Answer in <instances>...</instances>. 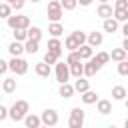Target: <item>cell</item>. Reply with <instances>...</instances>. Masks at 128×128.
Instances as JSON below:
<instances>
[{"label":"cell","instance_id":"22","mask_svg":"<svg viewBox=\"0 0 128 128\" xmlns=\"http://www.w3.org/2000/svg\"><path fill=\"white\" fill-rule=\"evenodd\" d=\"M88 88H90V82H88L86 78H82V76H78V78H76V82H74V90L82 94V92H86Z\"/></svg>","mask_w":128,"mask_h":128},{"label":"cell","instance_id":"48","mask_svg":"<svg viewBox=\"0 0 128 128\" xmlns=\"http://www.w3.org/2000/svg\"><path fill=\"white\" fill-rule=\"evenodd\" d=\"M98 2H100V4H102V2H108V0H98Z\"/></svg>","mask_w":128,"mask_h":128},{"label":"cell","instance_id":"23","mask_svg":"<svg viewBox=\"0 0 128 128\" xmlns=\"http://www.w3.org/2000/svg\"><path fill=\"white\" fill-rule=\"evenodd\" d=\"M62 48H64V46H62L60 38H54V36H52V38L48 40V50H52V52H58V54L62 56Z\"/></svg>","mask_w":128,"mask_h":128},{"label":"cell","instance_id":"32","mask_svg":"<svg viewBox=\"0 0 128 128\" xmlns=\"http://www.w3.org/2000/svg\"><path fill=\"white\" fill-rule=\"evenodd\" d=\"M64 48H66L68 52H70V50H78V42H76L72 36H66V38H64Z\"/></svg>","mask_w":128,"mask_h":128},{"label":"cell","instance_id":"43","mask_svg":"<svg viewBox=\"0 0 128 128\" xmlns=\"http://www.w3.org/2000/svg\"><path fill=\"white\" fill-rule=\"evenodd\" d=\"M122 34H124V36H128V20H126V22H124V26H122Z\"/></svg>","mask_w":128,"mask_h":128},{"label":"cell","instance_id":"46","mask_svg":"<svg viewBox=\"0 0 128 128\" xmlns=\"http://www.w3.org/2000/svg\"><path fill=\"white\" fill-rule=\"evenodd\" d=\"M124 102H126V110H128V98H124Z\"/></svg>","mask_w":128,"mask_h":128},{"label":"cell","instance_id":"40","mask_svg":"<svg viewBox=\"0 0 128 128\" xmlns=\"http://www.w3.org/2000/svg\"><path fill=\"white\" fill-rule=\"evenodd\" d=\"M8 72V62L4 58H0V74H6Z\"/></svg>","mask_w":128,"mask_h":128},{"label":"cell","instance_id":"12","mask_svg":"<svg viewBox=\"0 0 128 128\" xmlns=\"http://www.w3.org/2000/svg\"><path fill=\"white\" fill-rule=\"evenodd\" d=\"M74 84H70V82H62L60 84V88H58V94L62 96V98H72L74 96Z\"/></svg>","mask_w":128,"mask_h":128},{"label":"cell","instance_id":"7","mask_svg":"<svg viewBox=\"0 0 128 128\" xmlns=\"http://www.w3.org/2000/svg\"><path fill=\"white\" fill-rule=\"evenodd\" d=\"M56 80L62 84V82H68L70 80V66L68 62H56Z\"/></svg>","mask_w":128,"mask_h":128},{"label":"cell","instance_id":"47","mask_svg":"<svg viewBox=\"0 0 128 128\" xmlns=\"http://www.w3.org/2000/svg\"><path fill=\"white\" fill-rule=\"evenodd\" d=\"M30 2H34V4H38V2H40V0H30Z\"/></svg>","mask_w":128,"mask_h":128},{"label":"cell","instance_id":"33","mask_svg":"<svg viewBox=\"0 0 128 128\" xmlns=\"http://www.w3.org/2000/svg\"><path fill=\"white\" fill-rule=\"evenodd\" d=\"M12 14V6L8 2H0V18H8Z\"/></svg>","mask_w":128,"mask_h":128},{"label":"cell","instance_id":"6","mask_svg":"<svg viewBox=\"0 0 128 128\" xmlns=\"http://www.w3.org/2000/svg\"><path fill=\"white\" fill-rule=\"evenodd\" d=\"M40 120H42L44 126H56L58 120H60V116H58V112H56L54 108H46V110L40 114Z\"/></svg>","mask_w":128,"mask_h":128},{"label":"cell","instance_id":"34","mask_svg":"<svg viewBox=\"0 0 128 128\" xmlns=\"http://www.w3.org/2000/svg\"><path fill=\"white\" fill-rule=\"evenodd\" d=\"M60 4H62V8L66 12H70V10H74L78 6V0H60Z\"/></svg>","mask_w":128,"mask_h":128},{"label":"cell","instance_id":"13","mask_svg":"<svg viewBox=\"0 0 128 128\" xmlns=\"http://www.w3.org/2000/svg\"><path fill=\"white\" fill-rule=\"evenodd\" d=\"M96 14H98V16H100V18L104 20V18H110V16L114 14V8H112V6L108 4V2H102V4L98 6V10H96Z\"/></svg>","mask_w":128,"mask_h":128},{"label":"cell","instance_id":"15","mask_svg":"<svg viewBox=\"0 0 128 128\" xmlns=\"http://www.w3.org/2000/svg\"><path fill=\"white\" fill-rule=\"evenodd\" d=\"M22 122L26 124V128H38V126H42V120H40V116H36V114H26Z\"/></svg>","mask_w":128,"mask_h":128},{"label":"cell","instance_id":"49","mask_svg":"<svg viewBox=\"0 0 128 128\" xmlns=\"http://www.w3.org/2000/svg\"><path fill=\"white\" fill-rule=\"evenodd\" d=\"M126 62H128V52H126Z\"/></svg>","mask_w":128,"mask_h":128},{"label":"cell","instance_id":"29","mask_svg":"<svg viewBox=\"0 0 128 128\" xmlns=\"http://www.w3.org/2000/svg\"><path fill=\"white\" fill-rule=\"evenodd\" d=\"M26 32H28V38H32V40H38V42H40V38H42V30H40L38 26H30Z\"/></svg>","mask_w":128,"mask_h":128},{"label":"cell","instance_id":"4","mask_svg":"<svg viewBox=\"0 0 128 128\" xmlns=\"http://www.w3.org/2000/svg\"><path fill=\"white\" fill-rule=\"evenodd\" d=\"M8 70H12L16 76H24L28 72V62L22 56H12V60L8 62Z\"/></svg>","mask_w":128,"mask_h":128},{"label":"cell","instance_id":"1","mask_svg":"<svg viewBox=\"0 0 128 128\" xmlns=\"http://www.w3.org/2000/svg\"><path fill=\"white\" fill-rule=\"evenodd\" d=\"M28 110H30V104H28L26 100H16V102L8 108V118H12L14 122H22L24 116L28 114Z\"/></svg>","mask_w":128,"mask_h":128},{"label":"cell","instance_id":"9","mask_svg":"<svg viewBox=\"0 0 128 128\" xmlns=\"http://www.w3.org/2000/svg\"><path fill=\"white\" fill-rule=\"evenodd\" d=\"M102 42H104V34H102V32H96V30H94V32H90V34L86 36V44H90L92 48L100 46Z\"/></svg>","mask_w":128,"mask_h":128},{"label":"cell","instance_id":"28","mask_svg":"<svg viewBox=\"0 0 128 128\" xmlns=\"http://www.w3.org/2000/svg\"><path fill=\"white\" fill-rule=\"evenodd\" d=\"M112 98L114 100H124L126 98V88L124 86H114L112 88Z\"/></svg>","mask_w":128,"mask_h":128},{"label":"cell","instance_id":"27","mask_svg":"<svg viewBox=\"0 0 128 128\" xmlns=\"http://www.w3.org/2000/svg\"><path fill=\"white\" fill-rule=\"evenodd\" d=\"M58 60H60V54H58V52L46 50V54H44V62H46V64H56Z\"/></svg>","mask_w":128,"mask_h":128},{"label":"cell","instance_id":"10","mask_svg":"<svg viewBox=\"0 0 128 128\" xmlns=\"http://www.w3.org/2000/svg\"><path fill=\"white\" fill-rule=\"evenodd\" d=\"M118 20L114 18V16H110V18H104V22H102V30L104 32H110V34H114L116 30H118Z\"/></svg>","mask_w":128,"mask_h":128},{"label":"cell","instance_id":"37","mask_svg":"<svg viewBox=\"0 0 128 128\" xmlns=\"http://www.w3.org/2000/svg\"><path fill=\"white\" fill-rule=\"evenodd\" d=\"M118 74L120 76H128V62L126 60H120L118 62Z\"/></svg>","mask_w":128,"mask_h":128},{"label":"cell","instance_id":"42","mask_svg":"<svg viewBox=\"0 0 128 128\" xmlns=\"http://www.w3.org/2000/svg\"><path fill=\"white\" fill-rule=\"evenodd\" d=\"M92 2H94V0H78V4H80V6H90Z\"/></svg>","mask_w":128,"mask_h":128},{"label":"cell","instance_id":"14","mask_svg":"<svg viewBox=\"0 0 128 128\" xmlns=\"http://www.w3.org/2000/svg\"><path fill=\"white\" fill-rule=\"evenodd\" d=\"M96 110L102 114V116H106V114H110L112 112V102L110 100H96Z\"/></svg>","mask_w":128,"mask_h":128},{"label":"cell","instance_id":"39","mask_svg":"<svg viewBox=\"0 0 128 128\" xmlns=\"http://www.w3.org/2000/svg\"><path fill=\"white\" fill-rule=\"evenodd\" d=\"M8 118V108L6 106H2V102H0V122L2 120H6Z\"/></svg>","mask_w":128,"mask_h":128},{"label":"cell","instance_id":"41","mask_svg":"<svg viewBox=\"0 0 128 128\" xmlns=\"http://www.w3.org/2000/svg\"><path fill=\"white\" fill-rule=\"evenodd\" d=\"M114 8H128V0H116Z\"/></svg>","mask_w":128,"mask_h":128},{"label":"cell","instance_id":"31","mask_svg":"<svg viewBox=\"0 0 128 128\" xmlns=\"http://www.w3.org/2000/svg\"><path fill=\"white\" fill-rule=\"evenodd\" d=\"M12 36H14V40H20V42H24V40L28 38V32H26L24 28H14V30H12Z\"/></svg>","mask_w":128,"mask_h":128},{"label":"cell","instance_id":"18","mask_svg":"<svg viewBox=\"0 0 128 128\" xmlns=\"http://www.w3.org/2000/svg\"><path fill=\"white\" fill-rule=\"evenodd\" d=\"M2 92H4V94L16 92V78H4V80H2Z\"/></svg>","mask_w":128,"mask_h":128},{"label":"cell","instance_id":"11","mask_svg":"<svg viewBox=\"0 0 128 128\" xmlns=\"http://www.w3.org/2000/svg\"><path fill=\"white\" fill-rule=\"evenodd\" d=\"M34 72H36L40 78H48V76L52 74V70H50V64H46L44 60H42V62H38V64L34 66Z\"/></svg>","mask_w":128,"mask_h":128},{"label":"cell","instance_id":"19","mask_svg":"<svg viewBox=\"0 0 128 128\" xmlns=\"http://www.w3.org/2000/svg\"><path fill=\"white\" fill-rule=\"evenodd\" d=\"M38 46H40L38 40H32V38H26L24 40V52H28V54H36L38 52Z\"/></svg>","mask_w":128,"mask_h":128},{"label":"cell","instance_id":"38","mask_svg":"<svg viewBox=\"0 0 128 128\" xmlns=\"http://www.w3.org/2000/svg\"><path fill=\"white\" fill-rule=\"evenodd\" d=\"M24 4H26V0H12V2H10L12 10H16V12H18V10H22V8H24Z\"/></svg>","mask_w":128,"mask_h":128},{"label":"cell","instance_id":"36","mask_svg":"<svg viewBox=\"0 0 128 128\" xmlns=\"http://www.w3.org/2000/svg\"><path fill=\"white\" fill-rule=\"evenodd\" d=\"M94 58H96V60H98V62H100V64H102V66H104V64H108V62H110V54H108V52H98V54H96V56H94Z\"/></svg>","mask_w":128,"mask_h":128},{"label":"cell","instance_id":"8","mask_svg":"<svg viewBox=\"0 0 128 128\" xmlns=\"http://www.w3.org/2000/svg\"><path fill=\"white\" fill-rule=\"evenodd\" d=\"M102 68V64L92 56V58H88L86 60V64H84V76L86 78H92V76H96V72Z\"/></svg>","mask_w":128,"mask_h":128},{"label":"cell","instance_id":"20","mask_svg":"<svg viewBox=\"0 0 128 128\" xmlns=\"http://www.w3.org/2000/svg\"><path fill=\"white\" fill-rule=\"evenodd\" d=\"M80 98H82V102H84V104H96L98 94H96L94 90H90V88H88L86 92H82V94H80Z\"/></svg>","mask_w":128,"mask_h":128},{"label":"cell","instance_id":"21","mask_svg":"<svg viewBox=\"0 0 128 128\" xmlns=\"http://www.w3.org/2000/svg\"><path fill=\"white\" fill-rule=\"evenodd\" d=\"M48 32H50V36H54V38H60V36H62V32H64V26H62L60 22H50V26H48Z\"/></svg>","mask_w":128,"mask_h":128},{"label":"cell","instance_id":"24","mask_svg":"<svg viewBox=\"0 0 128 128\" xmlns=\"http://www.w3.org/2000/svg\"><path fill=\"white\" fill-rule=\"evenodd\" d=\"M110 60H114V62H120V60H126V50L120 46V48H114L112 52H110Z\"/></svg>","mask_w":128,"mask_h":128},{"label":"cell","instance_id":"51","mask_svg":"<svg viewBox=\"0 0 128 128\" xmlns=\"http://www.w3.org/2000/svg\"><path fill=\"white\" fill-rule=\"evenodd\" d=\"M0 102H2V96H0Z\"/></svg>","mask_w":128,"mask_h":128},{"label":"cell","instance_id":"44","mask_svg":"<svg viewBox=\"0 0 128 128\" xmlns=\"http://www.w3.org/2000/svg\"><path fill=\"white\" fill-rule=\"evenodd\" d=\"M122 48L128 52V36H124V42H122Z\"/></svg>","mask_w":128,"mask_h":128},{"label":"cell","instance_id":"3","mask_svg":"<svg viewBox=\"0 0 128 128\" xmlns=\"http://www.w3.org/2000/svg\"><path fill=\"white\" fill-rule=\"evenodd\" d=\"M6 22H8V28H10V30H14V28H24V30H28V28H30V18L24 16V14H10V16L6 18Z\"/></svg>","mask_w":128,"mask_h":128},{"label":"cell","instance_id":"5","mask_svg":"<svg viewBox=\"0 0 128 128\" xmlns=\"http://www.w3.org/2000/svg\"><path fill=\"white\" fill-rule=\"evenodd\" d=\"M84 118H86L84 110H82L80 106H76V108H72V110H70L68 126H70V128H82V126H84Z\"/></svg>","mask_w":128,"mask_h":128},{"label":"cell","instance_id":"30","mask_svg":"<svg viewBox=\"0 0 128 128\" xmlns=\"http://www.w3.org/2000/svg\"><path fill=\"white\" fill-rule=\"evenodd\" d=\"M70 36L78 42V46H82V44H86V36H88V34H86V32H82V30H74Z\"/></svg>","mask_w":128,"mask_h":128},{"label":"cell","instance_id":"25","mask_svg":"<svg viewBox=\"0 0 128 128\" xmlns=\"http://www.w3.org/2000/svg\"><path fill=\"white\" fill-rule=\"evenodd\" d=\"M78 54H80L82 60L92 58V46H90V44H82V46H78Z\"/></svg>","mask_w":128,"mask_h":128},{"label":"cell","instance_id":"2","mask_svg":"<svg viewBox=\"0 0 128 128\" xmlns=\"http://www.w3.org/2000/svg\"><path fill=\"white\" fill-rule=\"evenodd\" d=\"M46 14H48V20L50 22H60L62 16H64V8H62L60 0H50L48 2V8H46Z\"/></svg>","mask_w":128,"mask_h":128},{"label":"cell","instance_id":"26","mask_svg":"<svg viewBox=\"0 0 128 128\" xmlns=\"http://www.w3.org/2000/svg\"><path fill=\"white\" fill-rule=\"evenodd\" d=\"M118 22H126L128 20V8H114V14H112Z\"/></svg>","mask_w":128,"mask_h":128},{"label":"cell","instance_id":"45","mask_svg":"<svg viewBox=\"0 0 128 128\" xmlns=\"http://www.w3.org/2000/svg\"><path fill=\"white\" fill-rule=\"evenodd\" d=\"M124 126H126V128H128V118H126V120H124Z\"/></svg>","mask_w":128,"mask_h":128},{"label":"cell","instance_id":"35","mask_svg":"<svg viewBox=\"0 0 128 128\" xmlns=\"http://www.w3.org/2000/svg\"><path fill=\"white\" fill-rule=\"evenodd\" d=\"M78 60H82V58H80V54H78V50H70V52H68L66 62H68V64H74V62H78Z\"/></svg>","mask_w":128,"mask_h":128},{"label":"cell","instance_id":"17","mask_svg":"<svg viewBox=\"0 0 128 128\" xmlns=\"http://www.w3.org/2000/svg\"><path fill=\"white\" fill-rule=\"evenodd\" d=\"M84 60H78V62H74V64H68L70 66V76H74V78H78V76H84V64H82Z\"/></svg>","mask_w":128,"mask_h":128},{"label":"cell","instance_id":"16","mask_svg":"<svg viewBox=\"0 0 128 128\" xmlns=\"http://www.w3.org/2000/svg\"><path fill=\"white\" fill-rule=\"evenodd\" d=\"M8 52H10L12 56H22V52H24V42H20V40L10 42V44H8Z\"/></svg>","mask_w":128,"mask_h":128},{"label":"cell","instance_id":"50","mask_svg":"<svg viewBox=\"0 0 128 128\" xmlns=\"http://www.w3.org/2000/svg\"><path fill=\"white\" fill-rule=\"evenodd\" d=\"M6 2H8V4H10V2H12V0H6Z\"/></svg>","mask_w":128,"mask_h":128}]
</instances>
